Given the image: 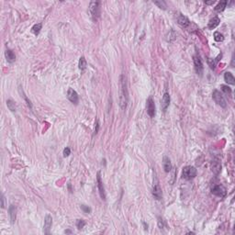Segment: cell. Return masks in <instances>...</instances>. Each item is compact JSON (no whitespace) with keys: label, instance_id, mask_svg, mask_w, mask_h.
<instances>
[{"label":"cell","instance_id":"obj_12","mask_svg":"<svg viewBox=\"0 0 235 235\" xmlns=\"http://www.w3.org/2000/svg\"><path fill=\"white\" fill-rule=\"evenodd\" d=\"M211 171L213 172L214 175H218L220 171H221V164L219 160H213L212 163H211Z\"/></svg>","mask_w":235,"mask_h":235},{"label":"cell","instance_id":"obj_2","mask_svg":"<svg viewBox=\"0 0 235 235\" xmlns=\"http://www.w3.org/2000/svg\"><path fill=\"white\" fill-rule=\"evenodd\" d=\"M88 10H89V14L93 21H97L100 15V3L96 2V1L90 2Z\"/></svg>","mask_w":235,"mask_h":235},{"label":"cell","instance_id":"obj_18","mask_svg":"<svg viewBox=\"0 0 235 235\" xmlns=\"http://www.w3.org/2000/svg\"><path fill=\"white\" fill-rule=\"evenodd\" d=\"M5 55H6V59L8 63H14L15 60H16V55L15 53L11 51V50H7L6 52H5Z\"/></svg>","mask_w":235,"mask_h":235},{"label":"cell","instance_id":"obj_6","mask_svg":"<svg viewBox=\"0 0 235 235\" xmlns=\"http://www.w3.org/2000/svg\"><path fill=\"white\" fill-rule=\"evenodd\" d=\"M147 114L151 117V118H154L155 114H156V108H155V104L154 101L152 97H149L147 99Z\"/></svg>","mask_w":235,"mask_h":235},{"label":"cell","instance_id":"obj_21","mask_svg":"<svg viewBox=\"0 0 235 235\" xmlns=\"http://www.w3.org/2000/svg\"><path fill=\"white\" fill-rule=\"evenodd\" d=\"M87 63L86 61V58H84V56H82V57H80V60H79V69L81 71H84L87 68Z\"/></svg>","mask_w":235,"mask_h":235},{"label":"cell","instance_id":"obj_33","mask_svg":"<svg viewBox=\"0 0 235 235\" xmlns=\"http://www.w3.org/2000/svg\"><path fill=\"white\" fill-rule=\"evenodd\" d=\"M2 199V204H1V207H2V208L4 209V208H5V206H6V205H5V196H4V195H2V199Z\"/></svg>","mask_w":235,"mask_h":235},{"label":"cell","instance_id":"obj_17","mask_svg":"<svg viewBox=\"0 0 235 235\" xmlns=\"http://www.w3.org/2000/svg\"><path fill=\"white\" fill-rule=\"evenodd\" d=\"M220 22V18L218 17H214L213 18H211V20H210V22L208 24L209 29L210 30H213V29H215V28H217L219 26Z\"/></svg>","mask_w":235,"mask_h":235},{"label":"cell","instance_id":"obj_20","mask_svg":"<svg viewBox=\"0 0 235 235\" xmlns=\"http://www.w3.org/2000/svg\"><path fill=\"white\" fill-rule=\"evenodd\" d=\"M227 4H228V1H225V0H224V1H220V2H219V4L215 7V10L217 11V12H221V11H223L224 9H225V7H226Z\"/></svg>","mask_w":235,"mask_h":235},{"label":"cell","instance_id":"obj_25","mask_svg":"<svg viewBox=\"0 0 235 235\" xmlns=\"http://www.w3.org/2000/svg\"><path fill=\"white\" fill-rule=\"evenodd\" d=\"M220 87H221L222 92L226 94V95H229L230 96L231 94V88L230 87L226 86V84H222V86H220Z\"/></svg>","mask_w":235,"mask_h":235},{"label":"cell","instance_id":"obj_13","mask_svg":"<svg viewBox=\"0 0 235 235\" xmlns=\"http://www.w3.org/2000/svg\"><path fill=\"white\" fill-rule=\"evenodd\" d=\"M170 101H171L170 95H169L168 93H164V96H163V98H162V104H161L162 109H163L164 112L166 111L167 108L169 107V105H170Z\"/></svg>","mask_w":235,"mask_h":235},{"label":"cell","instance_id":"obj_7","mask_svg":"<svg viewBox=\"0 0 235 235\" xmlns=\"http://www.w3.org/2000/svg\"><path fill=\"white\" fill-rule=\"evenodd\" d=\"M97 188H98V192L99 195L101 196V199L103 200H106V192H105V187L104 185H103L102 179H101V174L100 172L97 173Z\"/></svg>","mask_w":235,"mask_h":235},{"label":"cell","instance_id":"obj_31","mask_svg":"<svg viewBox=\"0 0 235 235\" xmlns=\"http://www.w3.org/2000/svg\"><path fill=\"white\" fill-rule=\"evenodd\" d=\"M70 154H71V150H70V148L66 147V148H65V149L63 150V156H64V157L69 156Z\"/></svg>","mask_w":235,"mask_h":235},{"label":"cell","instance_id":"obj_3","mask_svg":"<svg viewBox=\"0 0 235 235\" xmlns=\"http://www.w3.org/2000/svg\"><path fill=\"white\" fill-rule=\"evenodd\" d=\"M196 169L194 166H186L183 169L182 176L186 180H190L196 176Z\"/></svg>","mask_w":235,"mask_h":235},{"label":"cell","instance_id":"obj_32","mask_svg":"<svg viewBox=\"0 0 235 235\" xmlns=\"http://www.w3.org/2000/svg\"><path fill=\"white\" fill-rule=\"evenodd\" d=\"M96 127H95V131H94V135H96L97 132H98V130H99V123H98V120L97 119L96 120Z\"/></svg>","mask_w":235,"mask_h":235},{"label":"cell","instance_id":"obj_1","mask_svg":"<svg viewBox=\"0 0 235 235\" xmlns=\"http://www.w3.org/2000/svg\"><path fill=\"white\" fill-rule=\"evenodd\" d=\"M129 101V92L127 86V79L124 74L119 77V107L122 110L127 108Z\"/></svg>","mask_w":235,"mask_h":235},{"label":"cell","instance_id":"obj_30","mask_svg":"<svg viewBox=\"0 0 235 235\" xmlns=\"http://www.w3.org/2000/svg\"><path fill=\"white\" fill-rule=\"evenodd\" d=\"M158 227L160 229L164 228V220L162 218H160V217L158 218Z\"/></svg>","mask_w":235,"mask_h":235},{"label":"cell","instance_id":"obj_35","mask_svg":"<svg viewBox=\"0 0 235 235\" xmlns=\"http://www.w3.org/2000/svg\"><path fill=\"white\" fill-rule=\"evenodd\" d=\"M71 231H65V233H71Z\"/></svg>","mask_w":235,"mask_h":235},{"label":"cell","instance_id":"obj_4","mask_svg":"<svg viewBox=\"0 0 235 235\" xmlns=\"http://www.w3.org/2000/svg\"><path fill=\"white\" fill-rule=\"evenodd\" d=\"M212 98L215 101V103H217L219 106L221 108H226L227 107V102L225 100L224 97L222 96V94L219 90H214L212 93Z\"/></svg>","mask_w":235,"mask_h":235},{"label":"cell","instance_id":"obj_24","mask_svg":"<svg viewBox=\"0 0 235 235\" xmlns=\"http://www.w3.org/2000/svg\"><path fill=\"white\" fill-rule=\"evenodd\" d=\"M214 40L216 41H218V42H220V41H222L224 40V37H223V35L220 32L215 31L214 32Z\"/></svg>","mask_w":235,"mask_h":235},{"label":"cell","instance_id":"obj_26","mask_svg":"<svg viewBox=\"0 0 235 235\" xmlns=\"http://www.w3.org/2000/svg\"><path fill=\"white\" fill-rule=\"evenodd\" d=\"M219 61V59H217V60H214V59H210V58H209L208 59V63H209V65H210V67L211 68V69H215V67H216V64H217V62Z\"/></svg>","mask_w":235,"mask_h":235},{"label":"cell","instance_id":"obj_11","mask_svg":"<svg viewBox=\"0 0 235 235\" xmlns=\"http://www.w3.org/2000/svg\"><path fill=\"white\" fill-rule=\"evenodd\" d=\"M67 97L72 103H73V104H77V103H78V100H79L78 94L76 93V90H73V88H69L68 89V91H67Z\"/></svg>","mask_w":235,"mask_h":235},{"label":"cell","instance_id":"obj_34","mask_svg":"<svg viewBox=\"0 0 235 235\" xmlns=\"http://www.w3.org/2000/svg\"><path fill=\"white\" fill-rule=\"evenodd\" d=\"M205 3H206L207 5H213V4L215 3V1H213V0H212V1H206Z\"/></svg>","mask_w":235,"mask_h":235},{"label":"cell","instance_id":"obj_15","mask_svg":"<svg viewBox=\"0 0 235 235\" xmlns=\"http://www.w3.org/2000/svg\"><path fill=\"white\" fill-rule=\"evenodd\" d=\"M163 167L166 173H169L172 169V163L167 156H164L163 159Z\"/></svg>","mask_w":235,"mask_h":235},{"label":"cell","instance_id":"obj_23","mask_svg":"<svg viewBox=\"0 0 235 235\" xmlns=\"http://www.w3.org/2000/svg\"><path fill=\"white\" fill-rule=\"evenodd\" d=\"M41 27H42V24L41 23H38V24H35L33 27H32V29H31V31L35 34V35H38L41 30Z\"/></svg>","mask_w":235,"mask_h":235},{"label":"cell","instance_id":"obj_29","mask_svg":"<svg viewBox=\"0 0 235 235\" xmlns=\"http://www.w3.org/2000/svg\"><path fill=\"white\" fill-rule=\"evenodd\" d=\"M81 209L83 210V211L84 213H90L91 212V209L89 208L88 206H86V205H81Z\"/></svg>","mask_w":235,"mask_h":235},{"label":"cell","instance_id":"obj_16","mask_svg":"<svg viewBox=\"0 0 235 235\" xmlns=\"http://www.w3.org/2000/svg\"><path fill=\"white\" fill-rule=\"evenodd\" d=\"M224 81L229 84H235V78L231 72H226L224 73Z\"/></svg>","mask_w":235,"mask_h":235},{"label":"cell","instance_id":"obj_8","mask_svg":"<svg viewBox=\"0 0 235 235\" xmlns=\"http://www.w3.org/2000/svg\"><path fill=\"white\" fill-rule=\"evenodd\" d=\"M194 65H195V70L196 73L199 74V76H202L204 67H203V63L199 55L194 56Z\"/></svg>","mask_w":235,"mask_h":235},{"label":"cell","instance_id":"obj_19","mask_svg":"<svg viewBox=\"0 0 235 235\" xmlns=\"http://www.w3.org/2000/svg\"><path fill=\"white\" fill-rule=\"evenodd\" d=\"M8 212H9V217H10V220L12 223L15 222L16 220V215H17V209L14 205H11L9 207V210H8Z\"/></svg>","mask_w":235,"mask_h":235},{"label":"cell","instance_id":"obj_22","mask_svg":"<svg viewBox=\"0 0 235 235\" xmlns=\"http://www.w3.org/2000/svg\"><path fill=\"white\" fill-rule=\"evenodd\" d=\"M7 106L8 109H9V110H11L12 112L16 111V109H17V107H16L15 102H14L13 100H11V99H8V100L7 101Z\"/></svg>","mask_w":235,"mask_h":235},{"label":"cell","instance_id":"obj_28","mask_svg":"<svg viewBox=\"0 0 235 235\" xmlns=\"http://www.w3.org/2000/svg\"><path fill=\"white\" fill-rule=\"evenodd\" d=\"M84 225H86V221H84V220H78L76 221V227H77L79 230L83 229V228L84 227Z\"/></svg>","mask_w":235,"mask_h":235},{"label":"cell","instance_id":"obj_27","mask_svg":"<svg viewBox=\"0 0 235 235\" xmlns=\"http://www.w3.org/2000/svg\"><path fill=\"white\" fill-rule=\"evenodd\" d=\"M154 5H156L158 7L162 8V9H166L167 6H166V3L164 1H154Z\"/></svg>","mask_w":235,"mask_h":235},{"label":"cell","instance_id":"obj_14","mask_svg":"<svg viewBox=\"0 0 235 235\" xmlns=\"http://www.w3.org/2000/svg\"><path fill=\"white\" fill-rule=\"evenodd\" d=\"M177 22L180 26H182L183 28H187L190 25V21L186 17H185L184 15H180L179 17H177Z\"/></svg>","mask_w":235,"mask_h":235},{"label":"cell","instance_id":"obj_9","mask_svg":"<svg viewBox=\"0 0 235 235\" xmlns=\"http://www.w3.org/2000/svg\"><path fill=\"white\" fill-rule=\"evenodd\" d=\"M52 226V218L51 215H46L44 219V226H43V232L45 234H50L51 228Z\"/></svg>","mask_w":235,"mask_h":235},{"label":"cell","instance_id":"obj_10","mask_svg":"<svg viewBox=\"0 0 235 235\" xmlns=\"http://www.w3.org/2000/svg\"><path fill=\"white\" fill-rule=\"evenodd\" d=\"M152 194L154 196V197L155 199L157 200H160L162 199V196H163V192H162V188H161V186H160V185L158 183H155L154 184L153 186V189H152Z\"/></svg>","mask_w":235,"mask_h":235},{"label":"cell","instance_id":"obj_5","mask_svg":"<svg viewBox=\"0 0 235 235\" xmlns=\"http://www.w3.org/2000/svg\"><path fill=\"white\" fill-rule=\"evenodd\" d=\"M211 193L217 196L224 197L227 194V190L225 188V186H223L222 185H216L211 188Z\"/></svg>","mask_w":235,"mask_h":235}]
</instances>
